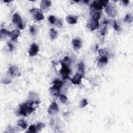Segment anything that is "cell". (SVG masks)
I'll use <instances>...</instances> for the list:
<instances>
[{
	"label": "cell",
	"mask_w": 133,
	"mask_h": 133,
	"mask_svg": "<svg viewBox=\"0 0 133 133\" xmlns=\"http://www.w3.org/2000/svg\"><path fill=\"white\" fill-rule=\"evenodd\" d=\"M93 6L94 7V8L96 10L102 9L103 6L101 1H95L93 3Z\"/></svg>",
	"instance_id": "obj_16"
},
{
	"label": "cell",
	"mask_w": 133,
	"mask_h": 133,
	"mask_svg": "<svg viewBox=\"0 0 133 133\" xmlns=\"http://www.w3.org/2000/svg\"><path fill=\"white\" fill-rule=\"evenodd\" d=\"M8 72L11 76L14 77H19L21 75L20 70L16 66H12L10 67Z\"/></svg>",
	"instance_id": "obj_4"
},
{
	"label": "cell",
	"mask_w": 133,
	"mask_h": 133,
	"mask_svg": "<svg viewBox=\"0 0 133 133\" xmlns=\"http://www.w3.org/2000/svg\"><path fill=\"white\" fill-rule=\"evenodd\" d=\"M17 124H18V126L23 129H26L27 127V124L26 122L23 119L19 120L18 122H17Z\"/></svg>",
	"instance_id": "obj_18"
},
{
	"label": "cell",
	"mask_w": 133,
	"mask_h": 133,
	"mask_svg": "<svg viewBox=\"0 0 133 133\" xmlns=\"http://www.w3.org/2000/svg\"><path fill=\"white\" fill-rule=\"evenodd\" d=\"M12 21L14 24L17 25L20 29H24V25L21 16L18 13H15L12 16Z\"/></svg>",
	"instance_id": "obj_2"
},
{
	"label": "cell",
	"mask_w": 133,
	"mask_h": 133,
	"mask_svg": "<svg viewBox=\"0 0 133 133\" xmlns=\"http://www.w3.org/2000/svg\"><path fill=\"white\" fill-rule=\"evenodd\" d=\"M48 21L52 24H56V19L54 16H50L48 17Z\"/></svg>",
	"instance_id": "obj_26"
},
{
	"label": "cell",
	"mask_w": 133,
	"mask_h": 133,
	"mask_svg": "<svg viewBox=\"0 0 133 133\" xmlns=\"http://www.w3.org/2000/svg\"><path fill=\"white\" fill-rule=\"evenodd\" d=\"M61 87L57 86L56 85H54L51 89H50V92L52 96L57 97L59 95V91Z\"/></svg>",
	"instance_id": "obj_9"
},
{
	"label": "cell",
	"mask_w": 133,
	"mask_h": 133,
	"mask_svg": "<svg viewBox=\"0 0 133 133\" xmlns=\"http://www.w3.org/2000/svg\"><path fill=\"white\" fill-rule=\"evenodd\" d=\"M12 82V81L10 79H4L3 80V83L4 84H9V83H11Z\"/></svg>",
	"instance_id": "obj_33"
},
{
	"label": "cell",
	"mask_w": 133,
	"mask_h": 133,
	"mask_svg": "<svg viewBox=\"0 0 133 133\" xmlns=\"http://www.w3.org/2000/svg\"><path fill=\"white\" fill-rule=\"evenodd\" d=\"M60 101L62 103H63V104H65L67 101V97L65 96L64 95H60Z\"/></svg>",
	"instance_id": "obj_28"
},
{
	"label": "cell",
	"mask_w": 133,
	"mask_h": 133,
	"mask_svg": "<svg viewBox=\"0 0 133 133\" xmlns=\"http://www.w3.org/2000/svg\"><path fill=\"white\" fill-rule=\"evenodd\" d=\"M88 105L87 100L86 99H82L81 102H80V107L81 108H84Z\"/></svg>",
	"instance_id": "obj_24"
},
{
	"label": "cell",
	"mask_w": 133,
	"mask_h": 133,
	"mask_svg": "<svg viewBox=\"0 0 133 133\" xmlns=\"http://www.w3.org/2000/svg\"><path fill=\"white\" fill-rule=\"evenodd\" d=\"M59 111V108L56 102H52L49 105L48 108V112L50 114H56Z\"/></svg>",
	"instance_id": "obj_7"
},
{
	"label": "cell",
	"mask_w": 133,
	"mask_h": 133,
	"mask_svg": "<svg viewBox=\"0 0 133 133\" xmlns=\"http://www.w3.org/2000/svg\"><path fill=\"white\" fill-rule=\"evenodd\" d=\"M53 84L54 85H56L57 86H59L61 87L62 85H63V82H62L61 81H60V80L58 79H56L54 80L53 81Z\"/></svg>",
	"instance_id": "obj_25"
},
{
	"label": "cell",
	"mask_w": 133,
	"mask_h": 133,
	"mask_svg": "<svg viewBox=\"0 0 133 133\" xmlns=\"http://www.w3.org/2000/svg\"><path fill=\"white\" fill-rule=\"evenodd\" d=\"M20 32L18 30H14L12 32H11V40L13 41H16L17 39L20 36Z\"/></svg>",
	"instance_id": "obj_12"
},
{
	"label": "cell",
	"mask_w": 133,
	"mask_h": 133,
	"mask_svg": "<svg viewBox=\"0 0 133 133\" xmlns=\"http://www.w3.org/2000/svg\"><path fill=\"white\" fill-rule=\"evenodd\" d=\"M30 32H31V33L32 34H34L36 33V29L35 28V27L33 26H32L30 28Z\"/></svg>",
	"instance_id": "obj_31"
},
{
	"label": "cell",
	"mask_w": 133,
	"mask_h": 133,
	"mask_svg": "<svg viewBox=\"0 0 133 133\" xmlns=\"http://www.w3.org/2000/svg\"><path fill=\"white\" fill-rule=\"evenodd\" d=\"M72 45L74 49L77 51L82 47V43L80 39H74L72 40Z\"/></svg>",
	"instance_id": "obj_10"
},
{
	"label": "cell",
	"mask_w": 133,
	"mask_h": 133,
	"mask_svg": "<svg viewBox=\"0 0 133 133\" xmlns=\"http://www.w3.org/2000/svg\"><path fill=\"white\" fill-rule=\"evenodd\" d=\"M101 17V13L100 12H96L93 15V20L94 21H98L100 19Z\"/></svg>",
	"instance_id": "obj_21"
},
{
	"label": "cell",
	"mask_w": 133,
	"mask_h": 133,
	"mask_svg": "<svg viewBox=\"0 0 133 133\" xmlns=\"http://www.w3.org/2000/svg\"><path fill=\"white\" fill-rule=\"evenodd\" d=\"M133 21V17L132 15H130V14H127L125 16V18L124 19V22H128V23H131Z\"/></svg>",
	"instance_id": "obj_23"
},
{
	"label": "cell",
	"mask_w": 133,
	"mask_h": 133,
	"mask_svg": "<svg viewBox=\"0 0 133 133\" xmlns=\"http://www.w3.org/2000/svg\"><path fill=\"white\" fill-rule=\"evenodd\" d=\"M51 4L52 3L51 1H46V0H43V1H42L41 2L40 8L42 10H45L51 6Z\"/></svg>",
	"instance_id": "obj_13"
},
{
	"label": "cell",
	"mask_w": 133,
	"mask_h": 133,
	"mask_svg": "<svg viewBox=\"0 0 133 133\" xmlns=\"http://www.w3.org/2000/svg\"><path fill=\"white\" fill-rule=\"evenodd\" d=\"M29 131L31 133H36L37 132L36 127L33 125L30 126L29 128Z\"/></svg>",
	"instance_id": "obj_27"
},
{
	"label": "cell",
	"mask_w": 133,
	"mask_h": 133,
	"mask_svg": "<svg viewBox=\"0 0 133 133\" xmlns=\"http://www.w3.org/2000/svg\"><path fill=\"white\" fill-rule=\"evenodd\" d=\"M66 20L70 24H77V18L75 16H68L66 17Z\"/></svg>",
	"instance_id": "obj_15"
},
{
	"label": "cell",
	"mask_w": 133,
	"mask_h": 133,
	"mask_svg": "<svg viewBox=\"0 0 133 133\" xmlns=\"http://www.w3.org/2000/svg\"><path fill=\"white\" fill-rule=\"evenodd\" d=\"M0 34H1V37H5L6 36H9L11 35V32L8 31V30H7L5 29H2L0 31Z\"/></svg>",
	"instance_id": "obj_19"
},
{
	"label": "cell",
	"mask_w": 133,
	"mask_h": 133,
	"mask_svg": "<svg viewBox=\"0 0 133 133\" xmlns=\"http://www.w3.org/2000/svg\"><path fill=\"white\" fill-rule=\"evenodd\" d=\"M78 70L80 72L79 73L83 75V74L84 73L85 71V67H84V64L83 62H81L78 64Z\"/></svg>",
	"instance_id": "obj_22"
},
{
	"label": "cell",
	"mask_w": 133,
	"mask_h": 133,
	"mask_svg": "<svg viewBox=\"0 0 133 133\" xmlns=\"http://www.w3.org/2000/svg\"><path fill=\"white\" fill-rule=\"evenodd\" d=\"M83 77V75L79 73H77L75 76L73 77L71 79V82L73 84H76V85H79L81 83L82 79Z\"/></svg>",
	"instance_id": "obj_11"
},
{
	"label": "cell",
	"mask_w": 133,
	"mask_h": 133,
	"mask_svg": "<svg viewBox=\"0 0 133 133\" xmlns=\"http://www.w3.org/2000/svg\"><path fill=\"white\" fill-rule=\"evenodd\" d=\"M108 62V58L107 56H102L99 60L98 64H106Z\"/></svg>",
	"instance_id": "obj_20"
},
{
	"label": "cell",
	"mask_w": 133,
	"mask_h": 133,
	"mask_svg": "<svg viewBox=\"0 0 133 133\" xmlns=\"http://www.w3.org/2000/svg\"><path fill=\"white\" fill-rule=\"evenodd\" d=\"M99 26V24L98 21H94L92 20V21L89 24V29H91V31H93L95 30Z\"/></svg>",
	"instance_id": "obj_14"
},
{
	"label": "cell",
	"mask_w": 133,
	"mask_h": 133,
	"mask_svg": "<svg viewBox=\"0 0 133 133\" xmlns=\"http://www.w3.org/2000/svg\"><path fill=\"white\" fill-rule=\"evenodd\" d=\"M113 27L114 29L116 30L117 32H118L120 30V28L119 25L117 24V21H114V24H113Z\"/></svg>",
	"instance_id": "obj_30"
},
{
	"label": "cell",
	"mask_w": 133,
	"mask_h": 133,
	"mask_svg": "<svg viewBox=\"0 0 133 133\" xmlns=\"http://www.w3.org/2000/svg\"><path fill=\"white\" fill-rule=\"evenodd\" d=\"M36 127L37 131H40V130H41L43 128H44L45 127V125L43 123H39L37 124Z\"/></svg>",
	"instance_id": "obj_29"
},
{
	"label": "cell",
	"mask_w": 133,
	"mask_h": 133,
	"mask_svg": "<svg viewBox=\"0 0 133 133\" xmlns=\"http://www.w3.org/2000/svg\"><path fill=\"white\" fill-rule=\"evenodd\" d=\"M106 12L110 17H114L117 14L116 7L112 5H107L106 6Z\"/></svg>",
	"instance_id": "obj_5"
},
{
	"label": "cell",
	"mask_w": 133,
	"mask_h": 133,
	"mask_svg": "<svg viewBox=\"0 0 133 133\" xmlns=\"http://www.w3.org/2000/svg\"><path fill=\"white\" fill-rule=\"evenodd\" d=\"M32 105L29 102L24 103L20 106L19 113L20 115L28 117L34 111V108L31 107Z\"/></svg>",
	"instance_id": "obj_1"
},
{
	"label": "cell",
	"mask_w": 133,
	"mask_h": 133,
	"mask_svg": "<svg viewBox=\"0 0 133 133\" xmlns=\"http://www.w3.org/2000/svg\"><path fill=\"white\" fill-rule=\"evenodd\" d=\"M56 24V26L58 27H61L62 26V22L60 20H56V24Z\"/></svg>",
	"instance_id": "obj_32"
},
{
	"label": "cell",
	"mask_w": 133,
	"mask_h": 133,
	"mask_svg": "<svg viewBox=\"0 0 133 133\" xmlns=\"http://www.w3.org/2000/svg\"><path fill=\"white\" fill-rule=\"evenodd\" d=\"M8 46L9 47V49L11 50V51H12V50H13V48H14V47H13V45L11 44V43H8Z\"/></svg>",
	"instance_id": "obj_34"
},
{
	"label": "cell",
	"mask_w": 133,
	"mask_h": 133,
	"mask_svg": "<svg viewBox=\"0 0 133 133\" xmlns=\"http://www.w3.org/2000/svg\"><path fill=\"white\" fill-rule=\"evenodd\" d=\"M129 1H123V3L125 4V5H127L128 3H129Z\"/></svg>",
	"instance_id": "obj_35"
},
{
	"label": "cell",
	"mask_w": 133,
	"mask_h": 133,
	"mask_svg": "<svg viewBox=\"0 0 133 133\" xmlns=\"http://www.w3.org/2000/svg\"><path fill=\"white\" fill-rule=\"evenodd\" d=\"M61 68L60 70V74L64 77V78H66L69 76L70 73V70L68 67L67 65L64 63V62H61Z\"/></svg>",
	"instance_id": "obj_6"
},
{
	"label": "cell",
	"mask_w": 133,
	"mask_h": 133,
	"mask_svg": "<svg viewBox=\"0 0 133 133\" xmlns=\"http://www.w3.org/2000/svg\"><path fill=\"white\" fill-rule=\"evenodd\" d=\"M30 12L34 17V18L37 21L42 20H44L45 18L42 12H40L39 9L36 8H33L30 11Z\"/></svg>",
	"instance_id": "obj_3"
},
{
	"label": "cell",
	"mask_w": 133,
	"mask_h": 133,
	"mask_svg": "<svg viewBox=\"0 0 133 133\" xmlns=\"http://www.w3.org/2000/svg\"><path fill=\"white\" fill-rule=\"evenodd\" d=\"M39 52V46L34 42L31 44L30 48L29 51V55L30 56H33L36 55Z\"/></svg>",
	"instance_id": "obj_8"
},
{
	"label": "cell",
	"mask_w": 133,
	"mask_h": 133,
	"mask_svg": "<svg viewBox=\"0 0 133 133\" xmlns=\"http://www.w3.org/2000/svg\"><path fill=\"white\" fill-rule=\"evenodd\" d=\"M50 37L52 40H54L58 36V32L53 28H51L49 32Z\"/></svg>",
	"instance_id": "obj_17"
}]
</instances>
